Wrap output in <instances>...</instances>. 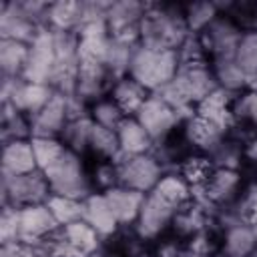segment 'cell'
<instances>
[{"label":"cell","instance_id":"6da1fadb","mask_svg":"<svg viewBox=\"0 0 257 257\" xmlns=\"http://www.w3.org/2000/svg\"><path fill=\"white\" fill-rule=\"evenodd\" d=\"M191 36L183 8L167 4H147L141 18V46L153 50H179Z\"/></svg>","mask_w":257,"mask_h":257},{"label":"cell","instance_id":"7a4b0ae2","mask_svg":"<svg viewBox=\"0 0 257 257\" xmlns=\"http://www.w3.org/2000/svg\"><path fill=\"white\" fill-rule=\"evenodd\" d=\"M217 88L215 74L209 62L179 64V70L171 82H167L157 94L175 110L197 106L205 96Z\"/></svg>","mask_w":257,"mask_h":257},{"label":"cell","instance_id":"3957f363","mask_svg":"<svg viewBox=\"0 0 257 257\" xmlns=\"http://www.w3.org/2000/svg\"><path fill=\"white\" fill-rule=\"evenodd\" d=\"M179 70V56L175 50H153L147 46H137L128 76L135 78L149 92H159L167 82L175 78Z\"/></svg>","mask_w":257,"mask_h":257},{"label":"cell","instance_id":"277c9868","mask_svg":"<svg viewBox=\"0 0 257 257\" xmlns=\"http://www.w3.org/2000/svg\"><path fill=\"white\" fill-rule=\"evenodd\" d=\"M42 173L46 175L52 195H64V197L84 201L90 193H94L90 175L86 173L80 155L68 149L62 153V157L54 165H50Z\"/></svg>","mask_w":257,"mask_h":257},{"label":"cell","instance_id":"5b68a950","mask_svg":"<svg viewBox=\"0 0 257 257\" xmlns=\"http://www.w3.org/2000/svg\"><path fill=\"white\" fill-rule=\"evenodd\" d=\"M112 163L118 167V185L139 191V193H151L161 177L165 175L163 165L151 155H124L122 151L112 159Z\"/></svg>","mask_w":257,"mask_h":257},{"label":"cell","instance_id":"8992f818","mask_svg":"<svg viewBox=\"0 0 257 257\" xmlns=\"http://www.w3.org/2000/svg\"><path fill=\"white\" fill-rule=\"evenodd\" d=\"M52 191L46 175L38 169L26 175H4L2 173V205L26 207L46 203Z\"/></svg>","mask_w":257,"mask_h":257},{"label":"cell","instance_id":"52a82bcc","mask_svg":"<svg viewBox=\"0 0 257 257\" xmlns=\"http://www.w3.org/2000/svg\"><path fill=\"white\" fill-rule=\"evenodd\" d=\"M243 28L241 24L229 16V14H219L201 34V42H203V48L207 52V56L211 60H217V58H233L235 56V50L241 42V36H243Z\"/></svg>","mask_w":257,"mask_h":257},{"label":"cell","instance_id":"ba28073f","mask_svg":"<svg viewBox=\"0 0 257 257\" xmlns=\"http://www.w3.org/2000/svg\"><path fill=\"white\" fill-rule=\"evenodd\" d=\"M56 62L54 50V32L48 26H42L38 34L28 44V58L22 70V78L26 82H42L50 84Z\"/></svg>","mask_w":257,"mask_h":257},{"label":"cell","instance_id":"9c48e42d","mask_svg":"<svg viewBox=\"0 0 257 257\" xmlns=\"http://www.w3.org/2000/svg\"><path fill=\"white\" fill-rule=\"evenodd\" d=\"M135 118L145 126V131L151 135L155 143L167 141L173 135V131L181 124L179 112L171 104H167L157 92H151L147 96L143 106L137 110Z\"/></svg>","mask_w":257,"mask_h":257},{"label":"cell","instance_id":"30bf717a","mask_svg":"<svg viewBox=\"0 0 257 257\" xmlns=\"http://www.w3.org/2000/svg\"><path fill=\"white\" fill-rule=\"evenodd\" d=\"M177 211H179L177 207L167 203L155 191L147 193L145 203H143L141 213H139V219L133 225L135 227V235L141 241H153V239L161 237L173 225V219H175Z\"/></svg>","mask_w":257,"mask_h":257},{"label":"cell","instance_id":"8fae6325","mask_svg":"<svg viewBox=\"0 0 257 257\" xmlns=\"http://www.w3.org/2000/svg\"><path fill=\"white\" fill-rule=\"evenodd\" d=\"M42 26L36 24L22 8V2L4 0L0 4V34L2 38L30 44Z\"/></svg>","mask_w":257,"mask_h":257},{"label":"cell","instance_id":"7c38bea8","mask_svg":"<svg viewBox=\"0 0 257 257\" xmlns=\"http://www.w3.org/2000/svg\"><path fill=\"white\" fill-rule=\"evenodd\" d=\"M112 78L102 62H88L80 60L78 76H76V92L84 102L94 104L96 100L104 98L110 90Z\"/></svg>","mask_w":257,"mask_h":257},{"label":"cell","instance_id":"4fadbf2b","mask_svg":"<svg viewBox=\"0 0 257 257\" xmlns=\"http://www.w3.org/2000/svg\"><path fill=\"white\" fill-rule=\"evenodd\" d=\"M66 122H68L66 94L56 90L52 94V98L36 114L30 116L32 137H60V133L66 126Z\"/></svg>","mask_w":257,"mask_h":257},{"label":"cell","instance_id":"5bb4252c","mask_svg":"<svg viewBox=\"0 0 257 257\" xmlns=\"http://www.w3.org/2000/svg\"><path fill=\"white\" fill-rule=\"evenodd\" d=\"M235 96L233 92L229 90H223V88H215L209 96H205L197 106H195V112L213 122L215 126H219L223 133H231V128L237 124L235 122V116H233V102H235Z\"/></svg>","mask_w":257,"mask_h":257},{"label":"cell","instance_id":"9a60e30c","mask_svg":"<svg viewBox=\"0 0 257 257\" xmlns=\"http://www.w3.org/2000/svg\"><path fill=\"white\" fill-rule=\"evenodd\" d=\"M20 229H22V239L38 241L54 235L60 229V225L46 203H36V205L20 207Z\"/></svg>","mask_w":257,"mask_h":257},{"label":"cell","instance_id":"2e32d148","mask_svg":"<svg viewBox=\"0 0 257 257\" xmlns=\"http://www.w3.org/2000/svg\"><path fill=\"white\" fill-rule=\"evenodd\" d=\"M203 189H205L207 201L213 207L231 205L243 191L241 189V173L233 171V169H215Z\"/></svg>","mask_w":257,"mask_h":257},{"label":"cell","instance_id":"e0dca14e","mask_svg":"<svg viewBox=\"0 0 257 257\" xmlns=\"http://www.w3.org/2000/svg\"><path fill=\"white\" fill-rule=\"evenodd\" d=\"M181 126H183V139H185V143L191 145L193 149H197L201 155H211L217 149V145L225 137H229L227 133H223L213 122L201 118L197 112H195L193 118H189Z\"/></svg>","mask_w":257,"mask_h":257},{"label":"cell","instance_id":"ac0fdd59","mask_svg":"<svg viewBox=\"0 0 257 257\" xmlns=\"http://www.w3.org/2000/svg\"><path fill=\"white\" fill-rule=\"evenodd\" d=\"M102 239H108L118 233V221L104 197V193H90L84 199V217H82Z\"/></svg>","mask_w":257,"mask_h":257},{"label":"cell","instance_id":"d6986e66","mask_svg":"<svg viewBox=\"0 0 257 257\" xmlns=\"http://www.w3.org/2000/svg\"><path fill=\"white\" fill-rule=\"evenodd\" d=\"M104 197L118 221L120 227H128V225H135L137 219H139V213H141V207L145 203V193H139V191H133V189H126V187H112L108 191H104Z\"/></svg>","mask_w":257,"mask_h":257},{"label":"cell","instance_id":"ffe728a7","mask_svg":"<svg viewBox=\"0 0 257 257\" xmlns=\"http://www.w3.org/2000/svg\"><path fill=\"white\" fill-rule=\"evenodd\" d=\"M257 249V227L235 223L223 229L221 257H249Z\"/></svg>","mask_w":257,"mask_h":257},{"label":"cell","instance_id":"44dd1931","mask_svg":"<svg viewBox=\"0 0 257 257\" xmlns=\"http://www.w3.org/2000/svg\"><path fill=\"white\" fill-rule=\"evenodd\" d=\"M38 171L36 157L30 139L4 143L2 149V173L4 175H26Z\"/></svg>","mask_w":257,"mask_h":257},{"label":"cell","instance_id":"7402d4cb","mask_svg":"<svg viewBox=\"0 0 257 257\" xmlns=\"http://www.w3.org/2000/svg\"><path fill=\"white\" fill-rule=\"evenodd\" d=\"M151 92L147 88H143L135 78H131L128 74L122 76V78H116L112 80L110 84V90H108V96L122 108V112L126 116H135L137 110L143 106V102L147 100Z\"/></svg>","mask_w":257,"mask_h":257},{"label":"cell","instance_id":"603a6c76","mask_svg":"<svg viewBox=\"0 0 257 257\" xmlns=\"http://www.w3.org/2000/svg\"><path fill=\"white\" fill-rule=\"evenodd\" d=\"M116 137L124 155H145L155 147V141L135 116H124V120L116 128Z\"/></svg>","mask_w":257,"mask_h":257},{"label":"cell","instance_id":"cb8c5ba5","mask_svg":"<svg viewBox=\"0 0 257 257\" xmlns=\"http://www.w3.org/2000/svg\"><path fill=\"white\" fill-rule=\"evenodd\" d=\"M56 90L50 86V84H42V82H26L22 80V84L18 86L16 94L12 96L10 104L20 110L22 114L26 116H32L36 114L54 94Z\"/></svg>","mask_w":257,"mask_h":257},{"label":"cell","instance_id":"d4e9b609","mask_svg":"<svg viewBox=\"0 0 257 257\" xmlns=\"http://www.w3.org/2000/svg\"><path fill=\"white\" fill-rule=\"evenodd\" d=\"M171 227L179 237L191 239L193 235H197V233H201L209 227V211L203 205L191 201L175 213V219H173Z\"/></svg>","mask_w":257,"mask_h":257},{"label":"cell","instance_id":"484cf974","mask_svg":"<svg viewBox=\"0 0 257 257\" xmlns=\"http://www.w3.org/2000/svg\"><path fill=\"white\" fill-rule=\"evenodd\" d=\"M211 70L215 74V80H217V86L219 88L229 90L233 94H241V92L249 90L251 80L239 68V64L235 62V58H217V60H211Z\"/></svg>","mask_w":257,"mask_h":257},{"label":"cell","instance_id":"4316f807","mask_svg":"<svg viewBox=\"0 0 257 257\" xmlns=\"http://www.w3.org/2000/svg\"><path fill=\"white\" fill-rule=\"evenodd\" d=\"M80 20H82V2H74V0L50 2L46 14V26L50 30L76 32Z\"/></svg>","mask_w":257,"mask_h":257},{"label":"cell","instance_id":"83f0119b","mask_svg":"<svg viewBox=\"0 0 257 257\" xmlns=\"http://www.w3.org/2000/svg\"><path fill=\"white\" fill-rule=\"evenodd\" d=\"M60 235H62L82 257L100 251V241H102V237H100L84 219L60 227Z\"/></svg>","mask_w":257,"mask_h":257},{"label":"cell","instance_id":"f1b7e54d","mask_svg":"<svg viewBox=\"0 0 257 257\" xmlns=\"http://www.w3.org/2000/svg\"><path fill=\"white\" fill-rule=\"evenodd\" d=\"M147 4L135 2V0H120V2H110L108 14H106V24L108 32H118L128 26L141 24V18L145 16Z\"/></svg>","mask_w":257,"mask_h":257},{"label":"cell","instance_id":"f546056e","mask_svg":"<svg viewBox=\"0 0 257 257\" xmlns=\"http://www.w3.org/2000/svg\"><path fill=\"white\" fill-rule=\"evenodd\" d=\"M153 191H155L159 197H163L167 203H171L173 207H177V209H181L183 205L191 203V199H193L191 185L181 177L179 171L165 173Z\"/></svg>","mask_w":257,"mask_h":257},{"label":"cell","instance_id":"4dcf8cb0","mask_svg":"<svg viewBox=\"0 0 257 257\" xmlns=\"http://www.w3.org/2000/svg\"><path fill=\"white\" fill-rule=\"evenodd\" d=\"M28 58V44L0 38V70L2 76H22L24 64Z\"/></svg>","mask_w":257,"mask_h":257},{"label":"cell","instance_id":"1f68e13d","mask_svg":"<svg viewBox=\"0 0 257 257\" xmlns=\"http://www.w3.org/2000/svg\"><path fill=\"white\" fill-rule=\"evenodd\" d=\"M94 128V120L90 116H82V118H74L68 120L66 126L60 133V141L64 143V147L76 155H82L88 151V143H90V135Z\"/></svg>","mask_w":257,"mask_h":257},{"label":"cell","instance_id":"d6a6232c","mask_svg":"<svg viewBox=\"0 0 257 257\" xmlns=\"http://www.w3.org/2000/svg\"><path fill=\"white\" fill-rule=\"evenodd\" d=\"M30 116L16 110L10 102H2V143L30 139Z\"/></svg>","mask_w":257,"mask_h":257},{"label":"cell","instance_id":"836d02e7","mask_svg":"<svg viewBox=\"0 0 257 257\" xmlns=\"http://www.w3.org/2000/svg\"><path fill=\"white\" fill-rule=\"evenodd\" d=\"M177 171L191 187H205L215 171V165L207 155H189L183 159Z\"/></svg>","mask_w":257,"mask_h":257},{"label":"cell","instance_id":"e575fe53","mask_svg":"<svg viewBox=\"0 0 257 257\" xmlns=\"http://www.w3.org/2000/svg\"><path fill=\"white\" fill-rule=\"evenodd\" d=\"M219 14L221 12L217 8V2H191V4L183 6L185 24H187L189 32L195 36H199Z\"/></svg>","mask_w":257,"mask_h":257},{"label":"cell","instance_id":"d590c367","mask_svg":"<svg viewBox=\"0 0 257 257\" xmlns=\"http://www.w3.org/2000/svg\"><path fill=\"white\" fill-rule=\"evenodd\" d=\"M88 151H90L98 161H112V159L120 153V145H118L116 131L104 128V126H100V124H94L92 135H90V143H88Z\"/></svg>","mask_w":257,"mask_h":257},{"label":"cell","instance_id":"8d00e7d4","mask_svg":"<svg viewBox=\"0 0 257 257\" xmlns=\"http://www.w3.org/2000/svg\"><path fill=\"white\" fill-rule=\"evenodd\" d=\"M207 157L213 161L215 169H233V171H237L239 165H241L243 159H245L243 141L233 139V137H225V139L217 145V149H215L211 155H207Z\"/></svg>","mask_w":257,"mask_h":257},{"label":"cell","instance_id":"74e56055","mask_svg":"<svg viewBox=\"0 0 257 257\" xmlns=\"http://www.w3.org/2000/svg\"><path fill=\"white\" fill-rule=\"evenodd\" d=\"M46 205L52 211V215L60 227L80 221L84 217V201H80V199H72V197H64V195H50Z\"/></svg>","mask_w":257,"mask_h":257},{"label":"cell","instance_id":"f35d334b","mask_svg":"<svg viewBox=\"0 0 257 257\" xmlns=\"http://www.w3.org/2000/svg\"><path fill=\"white\" fill-rule=\"evenodd\" d=\"M135 50H137V46H128V44H122V42H116V40L110 38V46H108V52H106L104 66H106L112 80L122 78V76L128 74Z\"/></svg>","mask_w":257,"mask_h":257},{"label":"cell","instance_id":"ab89813d","mask_svg":"<svg viewBox=\"0 0 257 257\" xmlns=\"http://www.w3.org/2000/svg\"><path fill=\"white\" fill-rule=\"evenodd\" d=\"M233 58L239 64V68L247 74L249 80H253L257 76V30L249 28L243 32Z\"/></svg>","mask_w":257,"mask_h":257},{"label":"cell","instance_id":"60d3db41","mask_svg":"<svg viewBox=\"0 0 257 257\" xmlns=\"http://www.w3.org/2000/svg\"><path fill=\"white\" fill-rule=\"evenodd\" d=\"M30 143H32V151H34L36 165L40 171L54 165L66 151L64 143L58 137H32Z\"/></svg>","mask_w":257,"mask_h":257},{"label":"cell","instance_id":"b9f144b4","mask_svg":"<svg viewBox=\"0 0 257 257\" xmlns=\"http://www.w3.org/2000/svg\"><path fill=\"white\" fill-rule=\"evenodd\" d=\"M124 112L122 108L110 98V96H104L100 100H96L94 104H90V118L94 120V124H100L104 128H112L116 131L118 124L124 120Z\"/></svg>","mask_w":257,"mask_h":257},{"label":"cell","instance_id":"7bdbcfd3","mask_svg":"<svg viewBox=\"0 0 257 257\" xmlns=\"http://www.w3.org/2000/svg\"><path fill=\"white\" fill-rule=\"evenodd\" d=\"M231 207H233V211L237 213V217L243 223L257 227V181L249 183L239 193V197L231 203Z\"/></svg>","mask_w":257,"mask_h":257},{"label":"cell","instance_id":"ee69618b","mask_svg":"<svg viewBox=\"0 0 257 257\" xmlns=\"http://www.w3.org/2000/svg\"><path fill=\"white\" fill-rule=\"evenodd\" d=\"M235 122H245L257 131V90H245L235 96L233 102Z\"/></svg>","mask_w":257,"mask_h":257},{"label":"cell","instance_id":"f6af8a7d","mask_svg":"<svg viewBox=\"0 0 257 257\" xmlns=\"http://www.w3.org/2000/svg\"><path fill=\"white\" fill-rule=\"evenodd\" d=\"M90 183L96 193H104L118 185V167L112 161H98L90 173Z\"/></svg>","mask_w":257,"mask_h":257},{"label":"cell","instance_id":"bcb514c9","mask_svg":"<svg viewBox=\"0 0 257 257\" xmlns=\"http://www.w3.org/2000/svg\"><path fill=\"white\" fill-rule=\"evenodd\" d=\"M18 239H22L20 207L2 205V215H0V243L18 241Z\"/></svg>","mask_w":257,"mask_h":257},{"label":"cell","instance_id":"7dc6e473","mask_svg":"<svg viewBox=\"0 0 257 257\" xmlns=\"http://www.w3.org/2000/svg\"><path fill=\"white\" fill-rule=\"evenodd\" d=\"M187 251L189 253H195V255H207V257H213V249H215V243H213V237L209 233V229L193 235L191 239H187Z\"/></svg>","mask_w":257,"mask_h":257},{"label":"cell","instance_id":"c3c4849f","mask_svg":"<svg viewBox=\"0 0 257 257\" xmlns=\"http://www.w3.org/2000/svg\"><path fill=\"white\" fill-rule=\"evenodd\" d=\"M185 255H187V247L181 245L175 239H169V241L159 243L157 253H155V257H185Z\"/></svg>","mask_w":257,"mask_h":257},{"label":"cell","instance_id":"681fc988","mask_svg":"<svg viewBox=\"0 0 257 257\" xmlns=\"http://www.w3.org/2000/svg\"><path fill=\"white\" fill-rule=\"evenodd\" d=\"M243 153H245V159L257 163V131L251 133V135L243 141Z\"/></svg>","mask_w":257,"mask_h":257},{"label":"cell","instance_id":"f907efd6","mask_svg":"<svg viewBox=\"0 0 257 257\" xmlns=\"http://www.w3.org/2000/svg\"><path fill=\"white\" fill-rule=\"evenodd\" d=\"M249 22H251V28L257 30V6H253V10L249 14Z\"/></svg>","mask_w":257,"mask_h":257},{"label":"cell","instance_id":"816d5d0a","mask_svg":"<svg viewBox=\"0 0 257 257\" xmlns=\"http://www.w3.org/2000/svg\"><path fill=\"white\" fill-rule=\"evenodd\" d=\"M249 88H251V90H257V76H255V78L251 80V84H249Z\"/></svg>","mask_w":257,"mask_h":257},{"label":"cell","instance_id":"f5cc1de1","mask_svg":"<svg viewBox=\"0 0 257 257\" xmlns=\"http://www.w3.org/2000/svg\"><path fill=\"white\" fill-rule=\"evenodd\" d=\"M86 257H106L104 253H100V251H96V253H92V255H86Z\"/></svg>","mask_w":257,"mask_h":257},{"label":"cell","instance_id":"db71d44e","mask_svg":"<svg viewBox=\"0 0 257 257\" xmlns=\"http://www.w3.org/2000/svg\"><path fill=\"white\" fill-rule=\"evenodd\" d=\"M249 257H257V249H255V251H253V253H251Z\"/></svg>","mask_w":257,"mask_h":257},{"label":"cell","instance_id":"11a10c76","mask_svg":"<svg viewBox=\"0 0 257 257\" xmlns=\"http://www.w3.org/2000/svg\"><path fill=\"white\" fill-rule=\"evenodd\" d=\"M143 257H147V255H143Z\"/></svg>","mask_w":257,"mask_h":257}]
</instances>
